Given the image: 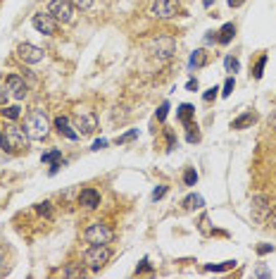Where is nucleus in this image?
<instances>
[{
    "mask_svg": "<svg viewBox=\"0 0 276 279\" xmlns=\"http://www.w3.org/2000/svg\"><path fill=\"white\" fill-rule=\"evenodd\" d=\"M3 117H7L10 119V122H14V119H19L21 117V110L19 108H17V105H10V108H3Z\"/></svg>",
    "mask_w": 276,
    "mask_h": 279,
    "instance_id": "4be33fe9",
    "label": "nucleus"
},
{
    "mask_svg": "<svg viewBox=\"0 0 276 279\" xmlns=\"http://www.w3.org/2000/svg\"><path fill=\"white\" fill-rule=\"evenodd\" d=\"M24 132H27V136L31 141H43L45 136H48L50 132V124H48V117H45V112L43 110H31L24 117Z\"/></svg>",
    "mask_w": 276,
    "mask_h": 279,
    "instance_id": "f03ea898",
    "label": "nucleus"
},
{
    "mask_svg": "<svg viewBox=\"0 0 276 279\" xmlns=\"http://www.w3.org/2000/svg\"><path fill=\"white\" fill-rule=\"evenodd\" d=\"M257 277H269V270H267V267H264V265H260V267H257Z\"/></svg>",
    "mask_w": 276,
    "mask_h": 279,
    "instance_id": "ea45409f",
    "label": "nucleus"
},
{
    "mask_svg": "<svg viewBox=\"0 0 276 279\" xmlns=\"http://www.w3.org/2000/svg\"><path fill=\"white\" fill-rule=\"evenodd\" d=\"M274 251V246L271 244H260L257 246V255H267V253H271Z\"/></svg>",
    "mask_w": 276,
    "mask_h": 279,
    "instance_id": "f704fd0d",
    "label": "nucleus"
},
{
    "mask_svg": "<svg viewBox=\"0 0 276 279\" xmlns=\"http://www.w3.org/2000/svg\"><path fill=\"white\" fill-rule=\"evenodd\" d=\"M234 36H236V24L234 22H228V24H224V27L217 31V43L226 46V43L234 41Z\"/></svg>",
    "mask_w": 276,
    "mask_h": 279,
    "instance_id": "dca6fc26",
    "label": "nucleus"
},
{
    "mask_svg": "<svg viewBox=\"0 0 276 279\" xmlns=\"http://www.w3.org/2000/svg\"><path fill=\"white\" fill-rule=\"evenodd\" d=\"M186 89H188V91H198V79H191V81H188V84H186Z\"/></svg>",
    "mask_w": 276,
    "mask_h": 279,
    "instance_id": "58836bf2",
    "label": "nucleus"
},
{
    "mask_svg": "<svg viewBox=\"0 0 276 279\" xmlns=\"http://www.w3.org/2000/svg\"><path fill=\"white\" fill-rule=\"evenodd\" d=\"M236 260H226V263H219V265H205V272H226V270H234Z\"/></svg>",
    "mask_w": 276,
    "mask_h": 279,
    "instance_id": "aec40b11",
    "label": "nucleus"
},
{
    "mask_svg": "<svg viewBox=\"0 0 276 279\" xmlns=\"http://www.w3.org/2000/svg\"><path fill=\"white\" fill-rule=\"evenodd\" d=\"M186 129H188V136H186L188 143H198V141H200V132H198V126L191 124V126H186Z\"/></svg>",
    "mask_w": 276,
    "mask_h": 279,
    "instance_id": "bb28decb",
    "label": "nucleus"
},
{
    "mask_svg": "<svg viewBox=\"0 0 276 279\" xmlns=\"http://www.w3.org/2000/svg\"><path fill=\"white\" fill-rule=\"evenodd\" d=\"M202 205H205V201H202V196H198V194H191L188 198H183V208L186 210H200Z\"/></svg>",
    "mask_w": 276,
    "mask_h": 279,
    "instance_id": "6ab92c4d",
    "label": "nucleus"
},
{
    "mask_svg": "<svg viewBox=\"0 0 276 279\" xmlns=\"http://www.w3.org/2000/svg\"><path fill=\"white\" fill-rule=\"evenodd\" d=\"M17 55H19L21 62L38 65L43 60V50L38 48V46H34V43H21L19 48H17Z\"/></svg>",
    "mask_w": 276,
    "mask_h": 279,
    "instance_id": "1a4fd4ad",
    "label": "nucleus"
},
{
    "mask_svg": "<svg viewBox=\"0 0 276 279\" xmlns=\"http://www.w3.org/2000/svg\"><path fill=\"white\" fill-rule=\"evenodd\" d=\"M267 60H269L267 55H260V60H257L255 67H252V77H255L257 81H260V79L264 77V67H267Z\"/></svg>",
    "mask_w": 276,
    "mask_h": 279,
    "instance_id": "412c9836",
    "label": "nucleus"
},
{
    "mask_svg": "<svg viewBox=\"0 0 276 279\" xmlns=\"http://www.w3.org/2000/svg\"><path fill=\"white\" fill-rule=\"evenodd\" d=\"M7 91H10L12 98H17V100H24L29 93L27 81L21 77H17V74H10V77H7Z\"/></svg>",
    "mask_w": 276,
    "mask_h": 279,
    "instance_id": "9b49d317",
    "label": "nucleus"
},
{
    "mask_svg": "<svg viewBox=\"0 0 276 279\" xmlns=\"http://www.w3.org/2000/svg\"><path fill=\"white\" fill-rule=\"evenodd\" d=\"M234 89H236V79H234V74H228V79L224 81V89H221V96L228 98L231 93H234Z\"/></svg>",
    "mask_w": 276,
    "mask_h": 279,
    "instance_id": "b1692460",
    "label": "nucleus"
},
{
    "mask_svg": "<svg viewBox=\"0 0 276 279\" xmlns=\"http://www.w3.org/2000/svg\"><path fill=\"white\" fill-rule=\"evenodd\" d=\"M165 136H167V151H174V148H176V136H174V132L167 129Z\"/></svg>",
    "mask_w": 276,
    "mask_h": 279,
    "instance_id": "2f4dec72",
    "label": "nucleus"
},
{
    "mask_svg": "<svg viewBox=\"0 0 276 279\" xmlns=\"http://www.w3.org/2000/svg\"><path fill=\"white\" fill-rule=\"evenodd\" d=\"M224 65H226V72H228V74H236V72L241 70V62H238V60H236L234 55H228V57H226V62H224Z\"/></svg>",
    "mask_w": 276,
    "mask_h": 279,
    "instance_id": "a878e982",
    "label": "nucleus"
},
{
    "mask_svg": "<svg viewBox=\"0 0 276 279\" xmlns=\"http://www.w3.org/2000/svg\"><path fill=\"white\" fill-rule=\"evenodd\" d=\"M112 239H114V231H112L110 224L105 222H93L86 227L83 231V241L90 246H98V244H110Z\"/></svg>",
    "mask_w": 276,
    "mask_h": 279,
    "instance_id": "20e7f679",
    "label": "nucleus"
},
{
    "mask_svg": "<svg viewBox=\"0 0 276 279\" xmlns=\"http://www.w3.org/2000/svg\"><path fill=\"white\" fill-rule=\"evenodd\" d=\"M53 124H55V132L60 134V136H64V139H69V141H79V136H81L79 132H74L76 126H72V119L64 117V115H57Z\"/></svg>",
    "mask_w": 276,
    "mask_h": 279,
    "instance_id": "9d476101",
    "label": "nucleus"
},
{
    "mask_svg": "<svg viewBox=\"0 0 276 279\" xmlns=\"http://www.w3.org/2000/svg\"><path fill=\"white\" fill-rule=\"evenodd\" d=\"M179 12V0H155L152 5V14L159 19H172Z\"/></svg>",
    "mask_w": 276,
    "mask_h": 279,
    "instance_id": "6e6552de",
    "label": "nucleus"
},
{
    "mask_svg": "<svg viewBox=\"0 0 276 279\" xmlns=\"http://www.w3.org/2000/svg\"><path fill=\"white\" fill-rule=\"evenodd\" d=\"M72 3H74L79 10H90V7H93V0H72Z\"/></svg>",
    "mask_w": 276,
    "mask_h": 279,
    "instance_id": "72a5a7b5",
    "label": "nucleus"
},
{
    "mask_svg": "<svg viewBox=\"0 0 276 279\" xmlns=\"http://www.w3.org/2000/svg\"><path fill=\"white\" fill-rule=\"evenodd\" d=\"M79 205L86 210H96L100 208V191H96L93 186L83 188L81 194H79Z\"/></svg>",
    "mask_w": 276,
    "mask_h": 279,
    "instance_id": "ddd939ff",
    "label": "nucleus"
},
{
    "mask_svg": "<svg viewBox=\"0 0 276 279\" xmlns=\"http://www.w3.org/2000/svg\"><path fill=\"white\" fill-rule=\"evenodd\" d=\"M138 136V132L136 129H131V132H126L124 136H117V143H129V141H133Z\"/></svg>",
    "mask_w": 276,
    "mask_h": 279,
    "instance_id": "c756f323",
    "label": "nucleus"
},
{
    "mask_svg": "<svg viewBox=\"0 0 276 279\" xmlns=\"http://www.w3.org/2000/svg\"><path fill=\"white\" fill-rule=\"evenodd\" d=\"M7 272V265H5V251L0 248V274H5Z\"/></svg>",
    "mask_w": 276,
    "mask_h": 279,
    "instance_id": "e433bc0d",
    "label": "nucleus"
},
{
    "mask_svg": "<svg viewBox=\"0 0 276 279\" xmlns=\"http://www.w3.org/2000/svg\"><path fill=\"white\" fill-rule=\"evenodd\" d=\"M228 5H231V7H241L243 0H228Z\"/></svg>",
    "mask_w": 276,
    "mask_h": 279,
    "instance_id": "a19ab883",
    "label": "nucleus"
},
{
    "mask_svg": "<svg viewBox=\"0 0 276 279\" xmlns=\"http://www.w3.org/2000/svg\"><path fill=\"white\" fill-rule=\"evenodd\" d=\"M269 215H271V205L267 201V196H255L252 198V217L257 222H264Z\"/></svg>",
    "mask_w": 276,
    "mask_h": 279,
    "instance_id": "f8f14e48",
    "label": "nucleus"
},
{
    "mask_svg": "<svg viewBox=\"0 0 276 279\" xmlns=\"http://www.w3.org/2000/svg\"><path fill=\"white\" fill-rule=\"evenodd\" d=\"M183 184H186V186H195V184H198V172H195V167H186V172H183Z\"/></svg>",
    "mask_w": 276,
    "mask_h": 279,
    "instance_id": "5701e85b",
    "label": "nucleus"
},
{
    "mask_svg": "<svg viewBox=\"0 0 276 279\" xmlns=\"http://www.w3.org/2000/svg\"><path fill=\"white\" fill-rule=\"evenodd\" d=\"M0 148L10 153H27L29 151V136L24 129L14 124H7L5 132L0 129Z\"/></svg>",
    "mask_w": 276,
    "mask_h": 279,
    "instance_id": "f257e3e1",
    "label": "nucleus"
},
{
    "mask_svg": "<svg viewBox=\"0 0 276 279\" xmlns=\"http://www.w3.org/2000/svg\"><path fill=\"white\" fill-rule=\"evenodd\" d=\"M48 12L53 14L57 22L69 24V22H74V3H72V0H50Z\"/></svg>",
    "mask_w": 276,
    "mask_h": 279,
    "instance_id": "39448f33",
    "label": "nucleus"
},
{
    "mask_svg": "<svg viewBox=\"0 0 276 279\" xmlns=\"http://www.w3.org/2000/svg\"><path fill=\"white\" fill-rule=\"evenodd\" d=\"M112 258V248L107 244H98V246H90L88 251L83 253V267H88L90 272H98L103 270Z\"/></svg>",
    "mask_w": 276,
    "mask_h": 279,
    "instance_id": "7ed1b4c3",
    "label": "nucleus"
},
{
    "mask_svg": "<svg viewBox=\"0 0 276 279\" xmlns=\"http://www.w3.org/2000/svg\"><path fill=\"white\" fill-rule=\"evenodd\" d=\"M81 274H83V265L81 267H72V265H69V267H64V270H62V277H81Z\"/></svg>",
    "mask_w": 276,
    "mask_h": 279,
    "instance_id": "cd10ccee",
    "label": "nucleus"
},
{
    "mask_svg": "<svg viewBox=\"0 0 276 279\" xmlns=\"http://www.w3.org/2000/svg\"><path fill=\"white\" fill-rule=\"evenodd\" d=\"M74 126L81 136H90L98 129V117L90 110H76L74 112Z\"/></svg>",
    "mask_w": 276,
    "mask_h": 279,
    "instance_id": "0eeeda50",
    "label": "nucleus"
},
{
    "mask_svg": "<svg viewBox=\"0 0 276 279\" xmlns=\"http://www.w3.org/2000/svg\"><path fill=\"white\" fill-rule=\"evenodd\" d=\"M31 24H34V29L38 34H45V36H55L57 27H60V22L50 12H36L34 17H31Z\"/></svg>",
    "mask_w": 276,
    "mask_h": 279,
    "instance_id": "423d86ee",
    "label": "nucleus"
},
{
    "mask_svg": "<svg viewBox=\"0 0 276 279\" xmlns=\"http://www.w3.org/2000/svg\"><path fill=\"white\" fill-rule=\"evenodd\" d=\"M103 148H107V141L100 139V141H96V143H93V148H90V151H103Z\"/></svg>",
    "mask_w": 276,
    "mask_h": 279,
    "instance_id": "4c0bfd02",
    "label": "nucleus"
},
{
    "mask_svg": "<svg viewBox=\"0 0 276 279\" xmlns=\"http://www.w3.org/2000/svg\"><path fill=\"white\" fill-rule=\"evenodd\" d=\"M167 112H169V103H162L157 108V115H155V117H157V122H165L167 119Z\"/></svg>",
    "mask_w": 276,
    "mask_h": 279,
    "instance_id": "c85d7f7f",
    "label": "nucleus"
},
{
    "mask_svg": "<svg viewBox=\"0 0 276 279\" xmlns=\"http://www.w3.org/2000/svg\"><path fill=\"white\" fill-rule=\"evenodd\" d=\"M255 115L252 112H243L241 117H236L234 122H231V129H245V126H250V124H255Z\"/></svg>",
    "mask_w": 276,
    "mask_h": 279,
    "instance_id": "a211bd4d",
    "label": "nucleus"
},
{
    "mask_svg": "<svg viewBox=\"0 0 276 279\" xmlns=\"http://www.w3.org/2000/svg\"><path fill=\"white\" fill-rule=\"evenodd\" d=\"M36 212H38V215H43V217H53V210H50V201H43V203H38V205H36Z\"/></svg>",
    "mask_w": 276,
    "mask_h": 279,
    "instance_id": "393cba45",
    "label": "nucleus"
},
{
    "mask_svg": "<svg viewBox=\"0 0 276 279\" xmlns=\"http://www.w3.org/2000/svg\"><path fill=\"white\" fill-rule=\"evenodd\" d=\"M41 160H43V162H50V175H57V169L64 165L62 151H50V153H43Z\"/></svg>",
    "mask_w": 276,
    "mask_h": 279,
    "instance_id": "4468645a",
    "label": "nucleus"
},
{
    "mask_svg": "<svg viewBox=\"0 0 276 279\" xmlns=\"http://www.w3.org/2000/svg\"><path fill=\"white\" fill-rule=\"evenodd\" d=\"M269 224H271V227H274V229H276V212H274V215H269Z\"/></svg>",
    "mask_w": 276,
    "mask_h": 279,
    "instance_id": "79ce46f5",
    "label": "nucleus"
},
{
    "mask_svg": "<svg viewBox=\"0 0 276 279\" xmlns=\"http://www.w3.org/2000/svg\"><path fill=\"white\" fill-rule=\"evenodd\" d=\"M143 272H152V265L148 263V258L141 260V265L136 267V274H143Z\"/></svg>",
    "mask_w": 276,
    "mask_h": 279,
    "instance_id": "473e14b6",
    "label": "nucleus"
},
{
    "mask_svg": "<svg viewBox=\"0 0 276 279\" xmlns=\"http://www.w3.org/2000/svg\"><path fill=\"white\" fill-rule=\"evenodd\" d=\"M167 194V186H157L155 191H152V201H159V198H165Z\"/></svg>",
    "mask_w": 276,
    "mask_h": 279,
    "instance_id": "c9c22d12",
    "label": "nucleus"
},
{
    "mask_svg": "<svg viewBox=\"0 0 276 279\" xmlns=\"http://www.w3.org/2000/svg\"><path fill=\"white\" fill-rule=\"evenodd\" d=\"M176 115H179V122H181V124H183V126H191V124H193V122H191V117L195 115V108H193L191 103H183V105L179 108V112H176Z\"/></svg>",
    "mask_w": 276,
    "mask_h": 279,
    "instance_id": "f3484780",
    "label": "nucleus"
},
{
    "mask_svg": "<svg viewBox=\"0 0 276 279\" xmlns=\"http://www.w3.org/2000/svg\"><path fill=\"white\" fill-rule=\"evenodd\" d=\"M217 91H219L217 86H212V89H207V91L202 93V100H205V103H212L214 98H217Z\"/></svg>",
    "mask_w": 276,
    "mask_h": 279,
    "instance_id": "7c9ffc66",
    "label": "nucleus"
},
{
    "mask_svg": "<svg viewBox=\"0 0 276 279\" xmlns=\"http://www.w3.org/2000/svg\"><path fill=\"white\" fill-rule=\"evenodd\" d=\"M207 62H210V53L202 50V48H198L193 55H191V60H188V67H191V70H202Z\"/></svg>",
    "mask_w": 276,
    "mask_h": 279,
    "instance_id": "2eb2a0df",
    "label": "nucleus"
}]
</instances>
